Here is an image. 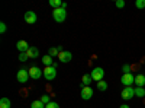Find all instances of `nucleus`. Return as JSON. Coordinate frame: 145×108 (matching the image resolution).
<instances>
[{"instance_id": "20", "label": "nucleus", "mask_w": 145, "mask_h": 108, "mask_svg": "<svg viewBox=\"0 0 145 108\" xmlns=\"http://www.w3.org/2000/svg\"><path fill=\"white\" fill-rule=\"evenodd\" d=\"M97 89H99V91H102V92H105V91L107 89V82H105V80L97 82Z\"/></svg>"}, {"instance_id": "5", "label": "nucleus", "mask_w": 145, "mask_h": 108, "mask_svg": "<svg viewBox=\"0 0 145 108\" xmlns=\"http://www.w3.org/2000/svg\"><path fill=\"white\" fill-rule=\"evenodd\" d=\"M120 82H122V85L126 88V86H132L135 83V76L132 73H123L122 78H120Z\"/></svg>"}, {"instance_id": "12", "label": "nucleus", "mask_w": 145, "mask_h": 108, "mask_svg": "<svg viewBox=\"0 0 145 108\" xmlns=\"http://www.w3.org/2000/svg\"><path fill=\"white\" fill-rule=\"evenodd\" d=\"M41 60H42V63H44V66H45V67H48V66H55V67H57V63L52 60V57H51L50 54L44 56Z\"/></svg>"}, {"instance_id": "6", "label": "nucleus", "mask_w": 145, "mask_h": 108, "mask_svg": "<svg viewBox=\"0 0 145 108\" xmlns=\"http://www.w3.org/2000/svg\"><path fill=\"white\" fill-rule=\"evenodd\" d=\"M91 78H93V80H96V83L97 82H100V80H103V76H105V70L102 69V67H94L93 70H91Z\"/></svg>"}, {"instance_id": "25", "label": "nucleus", "mask_w": 145, "mask_h": 108, "mask_svg": "<svg viewBox=\"0 0 145 108\" xmlns=\"http://www.w3.org/2000/svg\"><path fill=\"white\" fill-rule=\"evenodd\" d=\"M115 6H116V7H119V9H122V7H125V0H116V3H115Z\"/></svg>"}, {"instance_id": "23", "label": "nucleus", "mask_w": 145, "mask_h": 108, "mask_svg": "<svg viewBox=\"0 0 145 108\" xmlns=\"http://www.w3.org/2000/svg\"><path fill=\"white\" fill-rule=\"evenodd\" d=\"M135 6H137V9H144L145 7V0H137Z\"/></svg>"}, {"instance_id": "29", "label": "nucleus", "mask_w": 145, "mask_h": 108, "mask_svg": "<svg viewBox=\"0 0 145 108\" xmlns=\"http://www.w3.org/2000/svg\"><path fill=\"white\" fill-rule=\"evenodd\" d=\"M119 108H129V105H126V104H123V105H120Z\"/></svg>"}, {"instance_id": "10", "label": "nucleus", "mask_w": 145, "mask_h": 108, "mask_svg": "<svg viewBox=\"0 0 145 108\" xmlns=\"http://www.w3.org/2000/svg\"><path fill=\"white\" fill-rule=\"evenodd\" d=\"M58 58H59V62H61V63H70L71 58H72V54H71L70 51H64V50H63L61 53H59Z\"/></svg>"}, {"instance_id": "1", "label": "nucleus", "mask_w": 145, "mask_h": 108, "mask_svg": "<svg viewBox=\"0 0 145 108\" xmlns=\"http://www.w3.org/2000/svg\"><path fill=\"white\" fill-rule=\"evenodd\" d=\"M52 18L55 19V22L63 23V22L67 19V9H64V7L54 9V10H52Z\"/></svg>"}, {"instance_id": "18", "label": "nucleus", "mask_w": 145, "mask_h": 108, "mask_svg": "<svg viewBox=\"0 0 145 108\" xmlns=\"http://www.w3.org/2000/svg\"><path fill=\"white\" fill-rule=\"evenodd\" d=\"M135 97L137 98H145V88H135Z\"/></svg>"}, {"instance_id": "26", "label": "nucleus", "mask_w": 145, "mask_h": 108, "mask_svg": "<svg viewBox=\"0 0 145 108\" xmlns=\"http://www.w3.org/2000/svg\"><path fill=\"white\" fill-rule=\"evenodd\" d=\"M6 29H7L6 23H5V22H0V34H5V32H6Z\"/></svg>"}, {"instance_id": "19", "label": "nucleus", "mask_w": 145, "mask_h": 108, "mask_svg": "<svg viewBox=\"0 0 145 108\" xmlns=\"http://www.w3.org/2000/svg\"><path fill=\"white\" fill-rule=\"evenodd\" d=\"M46 105L41 101V99H36V101H33L32 104H31V108H45Z\"/></svg>"}, {"instance_id": "15", "label": "nucleus", "mask_w": 145, "mask_h": 108, "mask_svg": "<svg viewBox=\"0 0 145 108\" xmlns=\"http://www.w3.org/2000/svg\"><path fill=\"white\" fill-rule=\"evenodd\" d=\"M61 51H63V47H51V48L48 50V54L54 58V57H58Z\"/></svg>"}, {"instance_id": "13", "label": "nucleus", "mask_w": 145, "mask_h": 108, "mask_svg": "<svg viewBox=\"0 0 145 108\" xmlns=\"http://www.w3.org/2000/svg\"><path fill=\"white\" fill-rule=\"evenodd\" d=\"M135 85H137V88H144L145 86V75L139 73V75L135 76Z\"/></svg>"}, {"instance_id": "24", "label": "nucleus", "mask_w": 145, "mask_h": 108, "mask_svg": "<svg viewBox=\"0 0 145 108\" xmlns=\"http://www.w3.org/2000/svg\"><path fill=\"white\" fill-rule=\"evenodd\" d=\"M41 101H42L45 105H48V104L51 102V101H50V95H42V97H41Z\"/></svg>"}, {"instance_id": "3", "label": "nucleus", "mask_w": 145, "mask_h": 108, "mask_svg": "<svg viewBox=\"0 0 145 108\" xmlns=\"http://www.w3.org/2000/svg\"><path fill=\"white\" fill-rule=\"evenodd\" d=\"M29 69H25V67H20L19 69V72H18V75H16V79H18V82H20V83H26L28 80H29Z\"/></svg>"}, {"instance_id": "14", "label": "nucleus", "mask_w": 145, "mask_h": 108, "mask_svg": "<svg viewBox=\"0 0 145 108\" xmlns=\"http://www.w3.org/2000/svg\"><path fill=\"white\" fill-rule=\"evenodd\" d=\"M91 80H93V78H91V75H90V73H87V75H84V76L81 78V88H86V86H90V83H91Z\"/></svg>"}, {"instance_id": "7", "label": "nucleus", "mask_w": 145, "mask_h": 108, "mask_svg": "<svg viewBox=\"0 0 145 108\" xmlns=\"http://www.w3.org/2000/svg\"><path fill=\"white\" fill-rule=\"evenodd\" d=\"M42 73H44V72H42L39 67H36V66H32V67L29 69V76H31L32 79H41Z\"/></svg>"}, {"instance_id": "2", "label": "nucleus", "mask_w": 145, "mask_h": 108, "mask_svg": "<svg viewBox=\"0 0 145 108\" xmlns=\"http://www.w3.org/2000/svg\"><path fill=\"white\" fill-rule=\"evenodd\" d=\"M57 76V67L55 66H48V67H44V78L48 80V82H51L54 80Z\"/></svg>"}, {"instance_id": "27", "label": "nucleus", "mask_w": 145, "mask_h": 108, "mask_svg": "<svg viewBox=\"0 0 145 108\" xmlns=\"http://www.w3.org/2000/svg\"><path fill=\"white\" fill-rule=\"evenodd\" d=\"M122 70H123V73H131V66L129 64H123Z\"/></svg>"}, {"instance_id": "4", "label": "nucleus", "mask_w": 145, "mask_h": 108, "mask_svg": "<svg viewBox=\"0 0 145 108\" xmlns=\"http://www.w3.org/2000/svg\"><path fill=\"white\" fill-rule=\"evenodd\" d=\"M120 97H122L123 101H129L135 97V88H132V86H126L123 88L122 93H120Z\"/></svg>"}, {"instance_id": "21", "label": "nucleus", "mask_w": 145, "mask_h": 108, "mask_svg": "<svg viewBox=\"0 0 145 108\" xmlns=\"http://www.w3.org/2000/svg\"><path fill=\"white\" fill-rule=\"evenodd\" d=\"M50 5H51L54 9H58V7L63 6V2H61V0H50Z\"/></svg>"}, {"instance_id": "17", "label": "nucleus", "mask_w": 145, "mask_h": 108, "mask_svg": "<svg viewBox=\"0 0 145 108\" xmlns=\"http://www.w3.org/2000/svg\"><path fill=\"white\" fill-rule=\"evenodd\" d=\"M12 107V102L9 98H2L0 99V108H10Z\"/></svg>"}, {"instance_id": "16", "label": "nucleus", "mask_w": 145, "mask_h": 108, "mask_svg": "<svg viewBox=\"0 0 145 108\" xmlns=\"http://www.w3.org/2000/svg\"><path fill=\"white\" fill-rule=\"evenodd\" d=\"M26 54H28L29 58H36V57L39 56V50L36 48V47H31V48L26 51Z\"/></svg>"}, {"instance_id": "11", "label": "nucleus", "mask_w": 145, "mask_h": 108, "mask_svg": "<svg viewBox=\"0 0 145 108\" xmlns=\"http://www.w3.org/2000/svg\"><path fill=\"white\" fill-rule=\"evenodd\" d=\"M16 48L19 50V53H26V51L31 48V45H29L26 41L22 40V41H18V42H16Z\"/></svg>"}, {"instance_id": "8", "label": "nucleus", "mask_w": 145, "mask_h": 108, "mask_svg": "<svg viewBox=\"0 0 145 108\" xmlns=\"http://www.w3.org/2000/svg\"><path fill=\"white\" fill-rule=\"evenodd\" d=\"M81 98L84 101H89L93 98V89L90 86H86V88H81Z\"/></svg>"}, {"instance_id": "9", "label": "nucleus", "mask_w": 145, "mask_h": 108, "mask_svg": "<svg viewBox=\"0 0 145 108\" xmlns=\"http://www.w3.org/2000/svg\"><path fill=\"white\" fill-rule=\"evenodd\" d=\"M36 21H38V16H36V13L35 12H32V10H28L26 13H25V22L26 23H35Z\"/></svg>"}, {"instance_id": "28", "label": "nucleus", "mask_w": 145, "mask_h": 108, "mask_svg": "<svg viewBox=\"0 0 145 108\" xmlns=\"http://www.w3.org/2000/svg\"><path fill=\"white\" fill-rule=\"evenodd\" d=\"M45 108H59V105H58L57 102H50V104H48Z\"/></svg>"}, {"instance_id": "22", "label": "nucleus", "mask_w": 145, "mask_h": 108, "mask_svg": "<svg viewBox=\"0 0 145 108\" xmlns=\"http://www.w3.org/2000/svg\"><path fill=\"white\" fill-rule=\"evenodd\" d=\"M19 62H26V60H29V57H28V54L26 53H19Z\"/></svg>"}]
</instances>
